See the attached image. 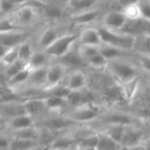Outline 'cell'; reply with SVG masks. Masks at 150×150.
<instances>
[{
  "label": "cell",
  "instance_id": "cell-1",
  "mask_svg": "<svg viewBox=\"0 0 150 150\" xmlns=\"http://www.w3.org/2000/svg\"><path fill=\"white\" fill-rule=\"evenodd\" d=\"M98 32L99 33L102 44L112 46L122 51H127L135 47L137 37L121 33H115L114 31L109 30L105 26L98 28Z\"/></svg>",
  "mask_w": 150,
  "mask_h": 150
},
{
  "label": "cell",
  "instance_id": "cell-2",
  "mask_svg": "<svg viewBox=\"0 0 150 150\" xmlns=\"http://www.w3.org/2000/svg\"><path fill=\"white\" fill-rule=\"evenodd\" d=\"M78 37L79 33H62L44 52L54 62L58 61L73 48L76 42L78 41Z\"/></svg>",
  "mask_w": 150,
  "mask_h": 150
},
{
  "label": "cell",
  "instance_id": "cell-3",
  "mask_svg": "<svg viewBox=\"0 0 150 150\" xmlns=\"http://www.w3.org/2000/svg\"><path fill=\"white\" fill-rule=\"evenodd\" d=\"M128 104L137 117L142 120H150V85L139 86L135 95Z\"/></svg>",
  "mask_w": 150,
  "mask_h": 150
},
{
  "label": "cell",
  "instance_id": "cell-4",
  "mask_svg": "<svg viewBox=\"0 0 150 150\" xmlns=\"http://www.w3.org/2000/svg\"><path fill=\"white\" fill-rule=\"evenodd\" d=\"M9 17L18 26L27 29V27L38 23L39 18L41 17V12L27 4L25 1H22L20 6Z\"/></svg>",
  "mask_w": 150,
  "mask_h": 150
},
{
  "label": "cell",
  "instance_id": "cell-5",
  "mask_svg": "<svg viewBox=\"0 0 150 150\" xmlns=\"http://www.w3.org/2000/svg\"><path fill=\"white\" fill-rule=\"evenodd\" d=\"M106 66L108 67L112 76L120 84H124L138 77L136 69L128 62L115 59L112 61H109Z\"/></svg>",
  "mask_w": 150,
  "mask_h": 150
},
{
  "label": "cell",
  "instance_id": "cell-6",
  "mask_svg": "<svg viewBox=\"0 0 150 150\" xmlns=\"http://www.w3.org/2000/svg\"><path fill=\"white\" fill-rule=\"evenodd\" d=\"M76 125H77V123L72 120L67 115L54 114V115L43 118L40 125H38L37 127L40 128L52 131V132L60 133Z\"/></svg>",
  "mask_w": 150,
  "mask_h": 150
},
{
  "label": "cell",
  "instance_id": "cell-7",
  "mask_svg": "<svg viewBox=\"0 0 150 150\" xmlns=\"http://www.w3.org/2000/svg\"><path fill=\"white\" fill-rule=\"evenodd\" d=\"M119 33L136 36H150V20L143 18L135 19H127L124 25L119 30Z\"/></svg>",
  "mask_w": 150,
  "mask_h": 150
},
{
  "label": "cell",
  "instance_id": "cell-8",
  "mask_svg": "<svg viewBox=\"0 0 150 150\" xmlns=\"http://www.w3.org/2000/svg\"><path fill=\"white\" fill-rule=\"evenodd\" d=\"M33 34V32L30 29H24V30L1 33L0 34V45L7 48L18 47L23 42L30 40Z\"/></svg>",
  "mask_w": 150,
  "mask_h": 150
},
{
  "label": "cell",
  "instance_id": "cell-9",
  "mask_svg": "<svg viewBox=\"0 0 150 150\" xmlns=\"http://www.w3.org/2000/svg\"><path fill=\"white\" fill-rule=\"evenodd\" d=\"M22 105L25 113L31 116L34 120L41 117L42 114L47 111L44 96H32L26 97L22 101Z\"/></svg>",
  "mask_w": 150,
  "mask_h": 150
},
{
  "label": "cell",
  "instance_id": "cell-10",
  "mask_svg": "<svg viewBox=\"0 0 150 150\" xmlns=\"http://www.w3.org/2000/svg\"><path fill=\"white\" fill-rule=\"evenodd\" d=\"M66 69L63 65L57 62H51L47 69V84L45 90L62 84L66 78Z\"/></svg>",
  "mask_w": 150,
  "mask_h": 150
},
{
  "label": "cell",
  "instance_id": "cell-11",
  "mask_svg": "<svg viewBox=\"0 0 150 150\" xmlns=\"http://www.w3.org/2000/svg\"><path fill=\"white\" fill-rule=\"evenodd\" d=\"M98 107L91 104L75 108V110L67 116L78 124L79 122H87L94 120L98 115Z\"/></svg>",
  "mask_w": 150,
  "mask_h": 150
},
{
  "label": "cell",
  "instance_id": "cell-12",
  "mask_svg": "<svg viewBox=\"0 0 150 150\" xmlns=\"http://www.w3.org/2000/svg\"><path fill=\"white\" fill-rule=\"evenodd\" d=\"M102 98L109 105H122L128 103L121 84L117 83L101 93Z\"/></svg>",
  "mask_w": 150,
  "mask_h": 150
},
{
  "label": "cell",
  "instance_id": "cell-13",
  "mask_svg": "<svg viewBox=\"0 0 150 150\" xmlns=\"http://www.w3.org/2000/svg\"><path fill=\"white\" fill-rule=\"evenodd\" d=\"M62 33H60L58 27L47 26L39 35L37 40V50L45 51L49 46H51Z\"/></svg>",
  "mask_w": 150,
  "mask_h": 150
},
{
  "label": "cell",
  "instance_id": "cell-14",
  "mask_svg": "<svg viewBox=\"0 0 150 150\" xmlns=\"http://www.w3.org/2000/svg\"><path fill=\"white\" fill-rule=\"evenodd\" d=\"M65 11V3L46 2V4L41 11V17L49 21H57L63 18Z\"/></svg>",
  "mask_w": 150,
  "mask_h": 150
},
{
  "label": "cell",
  "instance_id": "cell-15",
  "mask_svg": "<svg viewBox=\"0 0 150 150\" xmlns=\"http://www.w3.org/2000/svg\"><path fill=\"white\" fill-rule=\"evenodd\" d=\"M87 76L80 69L74 70L65 78L63 84L70 91H79L87 87Z\"/></svg>",
  "mask_w": 150,
  "mask_h": 150
},
{
  "label": "cell",
  "instance_id": "cell-16",
  "mask_svg": "<svg viewBox=\"0 0 150 150\" xmlns=\"http://www.w3.org/2000/svg\"><path fill=\"white\" fill-rule=\"evenodd\" d=\"M143 136L144 134L142 131L133 128L129 126H126L120 144L123 149H129L139 145Z\"/></svg>",
  "mask_w": 150,
  "mask_h": 150
},
{
  "label": "cell",
  "instance_id": "cell-17",
  "mask_svg": "<svg viewBox=\"0 0 150 150\" xmlns=\"http://www.w3.org/2000/svg\"><path fill=\"white\" fill-rule=\"evenodd\" d=\"M55 62L61 63L66 69L73 68V69H76V70L88 66L87 62L81 57L78 50L77 49L74 50L73 48L67 54H65L63 57H62L61 59H59L58 61H55Z\"/></svg>",
  "mask_w": 150,
  "mask_h": 150
},
{
  "label": "cell",
  "instance_id": "cell-18",
  "mask_svg": "<svg viewBox=\"0 0 150 150\" xmlns=\"http://www.w3.org/2000/svg\"><path fill=\"white\" fill-rule=\"evenodd\" d=\"M127 18L122 11H109L103 19L104 26L112 31H119L126 23Z\"/></svg>",
  "mask_w": 150,
  "mask_h": 150
},
{
  "label": "cell",
  "instance_id": "cell-19",
  "mask_svg": "<svg viewBox=\"0 0 150 150\" xmlns=\"http://www.w3.org/2000/svg\"><path fill=\"white\" fill-rule=\"evenodd\" d=\"M78 41L80 46L99 47L102 44L99 33L96 28H86L79 33Z\"/></svg>",
  "mask_w": 150,
  "mask_h": 150
},
{
  "label": "cell",
  "instance_id": "cell-20",
  "mask_svg": "<svg viewBox=\"0 0 150 150\" xmlns=\"http://www.w3.org/2000/svg\"><path fill=\"white\" fill-rule=\"evenodd\" d=\"M9 128L11 129V132L13 131H18L33 127L37 126L36 120L32 118L31 116L24 113L18 115L11 120H9Z\"/></svg>",
  "mask_w": 150,
  "mask_h": 150
},
{
  "label": "cell",
  "instance_id": "cell-21",
  "mask_svg": "<svg viewBox=\"0 0 150 150\" xmlns=\"http://www.w3.org/2000/svg\"><path fill=\"white\" fill-rule=\"evenodd\" d=\"M47 68L31 70L27 85L33 89H46L47 84Z\"/></svg>",
  "mask_w": 150,
  "mask_h": 150
},
{
  "label": "cell",
  "instance_id": "cell-22",
  "mask_svg": "<svg viewBox=\"0 0 150 150\" xmlns=\"http://www.w3.org/2000/svg\"><path fill=\"white\" fill-rule=\"evenodd\" d=\"M52 62V59L44 52L40 50H35L29 62H27V68L30 70L39 69L48 67Z\"/></svg>",
  "mask_w": 150,
  "mask_h": 150
},
{
  "label": "cell",
  "instance_id": "cell-23",
  "mask_svg": "<svg viewBox=\"0 0 150 150\" xmlns=\"http://www.w3.org/2000/svg\"><path fill=\"white\" fill-rule=\"evenodd\" d=\"M99 16V11L98 9H91L83 12L72 14L70 17L71 21L76 25H87L95 21Z\"/></svg>",
  "mask_w": 150,
  "mask_h": 150
},
{
  "label": "cell",
  "instance_id": "cell-24",
  "mask_svg": "<svg viewBox=\"0 0 150 150\" xmlns=\"http://www.w3.org/2000/svg\"><path fill=\"white\" fill-rule=\"evenodd\" d=\"M76 145H77V139H75L68 135L59 134L58 137L50 145L49 149L59 150H71L76 148Z\"/></svg>",
  "mask_w": 150,
  "mask_h": 150
},
{
  "label": "cell",
  "instance_id": "cell-25",
  "mask_svg": "<svg viewBox=\"0 0 150 150\" xmlns=\"http://www.w3.org/2000/svg\"><path fill=\"white\" fill-rule=\"evenodd\" d=\"M10 138L14 139H21V140H31V141H38L40 138V128L36 127L18 130V131H13L11 132Z\"/></svg>",
  "mask_w": 150,
  "mask_h": 150
},
{
  "label": "cell",
  "instance_id": "cell-26",
  "mask_svg": "<svg viewBox=\"0 0 150 150\" xmlns=\"http://www.w3.org/2000/svg\"><path fill=\"white\" fill-rule=\"evenodd\" d=\"M94 4H96V2L91 0H70L65 3V7L66 10H71L72 14H76L91 10Z\"/></svg>",
  "mask_w": 150,
  "mask_h": 150
},
{
  "label": "cell",
  "instance_id": "cell-27",
  "mask_svg": "<svg viewBox=\"0 0 150 150\" xmlns=\"http://www.w3.org/2000/svg\"><path fill=\"white\" fill-rule=\"evenodd\" d=\"M31 70L26 67L7 80V85L17 91V88L27 83Z\"/></svg>",
  "mask_w": 150,
  "mask_h": 150
},
{
  "label": "cell",
  "instance_id": "cell-28",
  "mask_svg": "<svg viewBox=\"0 0 150 150\" xmlns=\"http://www.w3.org/2000/svg\"><path fill=\"white\" fill-rule=\"evenodd\" d=\"M40 145V143L38 141L10 138V145L8 150H30Z\"/></svg>",
  "mask_w": 150,
  "mask_h": 150
},
{
  "label": "cell",
  "instance_id": "cell-29",
  "mask_svg": "<svg viewBox=\"0 0 150 150\" xmlns=\"http://www.w3.org/2000/svg\"><path fill=\"white\" fill-rule=\"evenodd\" d=\"M120 144L112 140L106 134H98L97 150H123Z\"/></svg>",
  "mask_w": 150,
  "mask_h": 150
},
{
  "label": "cell",
  "instance_id": "cell-30",
  "mask_svg": "<svg viewBox=\"0 0 150 150\" xmlns=\"http://www.w3.org/2000/svg\"><path fill=\"white\" fill-rule=\"evenodd\" d=\"M35 52L34 47L30 40L25 41L20 44L18 47V59L27 65L30 58Z\"/></svg>",
  "mask_w": 150,
  "mask_h": 150
},
{
  "label": "cell",
  "instance_id": "cell-31",
  "mask_svg": "<svg viewBox=\"0 0 150 150\" xmlns=\"http://www.w3.org/2000/svg\"><path fill=\"white\" fill-rule=\"evenodd\" d=\"M44 101L47 111L51 112H59L62 109H63L67 105L65 99L53 96H44Z\"/></svg>",
  "mask_w": 150,
  "mask_h": 150
},
{
  "label": "cell",
  "instance_id": "cell-32",
  "mask_svg": "<svg viewBox=\"0 0 150 150\" xmlns=\"http://www.w3.org/2000/svg\"><path fill=\"white\" fill-rule=\"evenodd\" d=\"M98 51L108 62L115 60L117 57L120 56L125 52V51H122L119 48H116L112 46L106 45V44H101L98 47Z\"/></svg>",
  "mask_w": 150,
  "mask_h": 150
},
{
  "label": "cell",
  "instance_id": "cell-33",
  "mask_svg": "<svg viewBox=\"0 0 150 150\" xmlns=\"http://www.w3.org/2000/svg\"><path fill=\"white\" fill-rule=\"evenodd\" d=\"M22 4V1H0V15L1 17L11 16Z\"/></svg>",
  "mask_w": 150,
  "mask_h": 150
},
{
  "label": "cell",
  "instance_id": "cell-34",
  "mask_svg": "<svg viewBox=\"0 0 150 150\" xmlns=\"http://www.w3.org/2000/svg\"><path fill=\"white\" fill-rule=\"evenodd\" d=\"M139 78L136 77L134 80H131L130 82H127L124 84H121L122 89H123V92L125 94L126 98L127 99L128 103L129 101L133 98V97L135 95L138 88H139Z\"/></svg>",
  "mask_w": 150,
  "mask_h": 150
},
{
  "label": "cell",
  "instance_id": "cell-35",
  "mask_svg": "<svg viewBox=\"0 0 150 150\" xmlns=\"http://www.w3.org/2000/svg\"><path fill=\"white\" fill-rule=\"evenodd\" d=\"M18 30H24V28L18 26L9 16L0 17V34Z\"/></svg>",
  "mask_w": 150,
  "mask_h": 150
},
{
  "label": "cell",
  "instance_id": "cell-36",
  "mask_svg": "<svg viewBox=\"0 0 150 150\" xmlns=\"http://www.w3.org/2000/svg\"><path fill=\"white\" fill-rule=\"evenodd\" d=\"M127 19H135L141 18V13L137 2H130L122 10Z\"/></svg>",
  "mask_w": 150,
  "mask_h": 150
},
{
  "label": "cell",
  "instance_id": "cell-37",
  "mask_svg": "<svg viewBox=\"0 0 150 150\" xmlns=\"http://www.w3.org/2000/svg\"><path fill=\"white\" fill-rule=\"evenodd\" d=\"M98 144V134L89 135L81 139H77V148L97 149Z\"/></svg>",
  "mask_w": 150,
  "mask_h": 150
},
{
  "label": "cell",
  "instance_id": "cell-38",
  "mask_svg": "<svg viewBox=\"0 0 150 150\" xmlns=\"http://www.w3.org/2000/svg\"><path fill=\"white\" fill-rule=\"evenodd\" d=\"M26 67H27V65L25 62H21L19 60H17L13 63L6 66L4 74H5V76H6L7 80L9 78H11L12 76H14L15 74H17L18 72H19L22 69H24L25 68H26Z\"/></svg>",
  "mask_w": 150,
  "mask_h": 150
},
{
  "label": "cell",
  "instance_id": "cell-39",
  "mask_svg": "<svg viewBox=\"0 0 150 150\" xmlns=\"http://www.w3.org/2000/svg\"><path fill=\"white\" fill-rule=\"evenodd\" d=\"M125 127L126 126H121V125H112V127H109V129L107 130V132L105 134L112 140H113L114 142H116L117 143L120 144L122 135H123Z\"/></svg>",
  "mask_w": 150,
  "mask_h": 150
},
{
  "label": "cell",
  "instance_id": "cell-40",
  "mask_svg": "<svg viewBox=\"0 0 150 150\" xmlns=\"http://www.w3.org/2000/svg\"><path fill=\"white\" fill-rule=\"evenodd\" d=\"M81 57L87 62V61L98 52V47L92 46H80L77 48Z\"/></svg>",
  "mask_w": 150,
  "mask_h": 150
},
{
  "label": "cell",
  "instance_id": "cell-41",
  "mask_svg": "<svg viewBox=\"0 0 150 150\" xmlns=\"http://www.w3.org/2000/svg\"><path fill=\"white\" fill-rule=\"evenodd\" d=\"M107 63L108 61L99 53V51L87 61L88 66H92L95 68H103L106 66Z\"/></svg>",
  "mask_w": 150,
  "mask_h": 150
},
{
  "label": "cell",
  "instance_id": "cell-42",
  "mask_svg": "<svg viewBox=\"0 0 150 150\" xmlns=\"http://www.w3.org/2000/svg\"><path fill=\"white\" fill-rule=\"evenodd\" d=\"M18 47H15L12 48H9L8 51L5 53L4 56L3 57V59L0 61L2 62L5 66H8L11 63H13L14 62H16L18 59Z\"/></svg>",
  "mask_w": 150,
  "mask_h": 150
},
{
  "label": "cell",
  "instance_id": "cell-43",
  "mask_svg": "<svg viewBox=\"0 0 150 150\" xmlns=\"http://www.w3.org/2000/svg\"><path fill=\"white\" fill-rule=\"evenodd\" d=\"M67 105H69L75 108L81 106V92L79 91H69L65 98Z\"/></svg>",
  "mask_w": 150,
  "mask_h": 150
},
{
  "label": "cell",
  "instance_id": "cell-44",
  "mask_svg": "<svg viewBox=\"0 0 150 150\" xmlns=\"http://www.w3.org/2000/svg\"><path fill=\"white\" fill-rule=\"evenodd\" d=\"M137 4L139 6L141 17L150 20V1H137Z\"/></svg>",
  "mask_w": 150,
  "mask_h": 150
},
{
  "label": "cell",
  "instance_id": "cell-45",
  "mask_svg": "<svg viewBox=\"0 0 150 150\" xmlns=\"http://www.w3.org/2000/svg\"><path fill=\"white\" fill-rule=\"evenodd\" d=\"M137 44L142 52L150 54V36H142L139 40L136 38L135 45Z\"/></svg>",
  "mask_w": 150,
  "mask_h": 150
},
{
  "label": "cell",
  "instance_id": "cell-46",
  "mask_svg": "<svg viewBox=\"0 0 150 150\" xmlns=\"http://www.w3.org/2000/svg\"><path fill=\"white\" fill-rule=\"evenodd\" d=\"M140 63L142 64V68L148 71H150V56L147 55H141L139 58Z\"/></svg>",
  "mask_w": 150,
  "mask_h": 150
},
{
  "label": "cell",
  "instance_id": "cell-47",
  "mask_svg": "<svg viewBox=\"0 0 150 150\" xmlns=\"http://www.w3.org/2000/svg\"><path fill=\"white\" fill-rule=\"evenodd\" d=\"M10 145V137L0 134V150H8Z\"/></svg>",
  "mask_w": 150,
  "mask_h": 150
},
{
  "label": "cell",
  "instance_id": "cell-48",
  "mask_svg": "<svg viewBox=\"0 0 150 150\" xmlns=\"http://www.w3.org/2000/svg\"><path fill=\"white\" fill-rule=\"evenodd\" d=\"M8 49H9V48H7V47H4V46H2V45H0V61L3 59V57L4 56V54H5V53L8 51Z\"/></svg>",
  "mask_w": 150,
  "mask_h": 150
},
{
  "label": "cell",
  "instance_id": "cell-49",
  "mask_svg": "<svg viewBox=\"0 0 150 150\" xmlns=\"http://www.w3.org/2000/svg\"><path fill=\"white\" fill-rule=\"evenodd\" d=\"M123 150H146L144 149V147L142 145H137V146H134V147H132V148H129V149H124Z\"/></svg>",
  "mask_w": 150,
  "mask_h": 150
},
{
  "label": "cell",
  "instance_id": "cell-50",
  "mask_svg": "<svg viewBox=\"0 0 150 150\" xmlns=\"http://www.w3.org/2000/svg\"><path fill=\"white\" fill-rule=\"evenodd\" d=\"M48 149H49V147H46V146L40 145V146L36 147V148H33V149H32L30 150H48Z\"/></svg>",
  "mask_w": 150,
  "mask_h": 150
},
{
  "label": "cell",
  "instance_id": "cell-51",
  "mask_svg": "<svg viewBox=\"0 0 150 150\" xmlns=\"http://www.w3.org/2000/svg\"><path fill=\"white\" fill-rule=\"evenodd\" d=\"M142 146L144 147V149L146 150H150V140L147 141L146 142H144V144Z\"/></svg>",
  "mask_w": 150,
  "mask_h": 150
},
{
  "label": "cell",
  "instance_id": "cell-52",
  "mask_svg": "<svg viewBox=\"0 0 150 150\" xmlns=\"http://www.w3.org/2000/svg\"><path fill=\"white\" fill-rule=\"evenodd\" d=\"M76 150H97V149H88V148H77Z\"/></svg>",
  "mask_w": 150,
  "mask_h": 150
},
{
  "label": "cell",
  "instance_id": "cell-53",
  "mask_svg": "<svg viewBox=\"0 0 150 150\" xmlns=\"http://www.w3.org/2000/svg\"><path fill=\"white\" fill-rule=\"evenodd\" d=\"M48 150H59V149H48ZM72 150V149H71Z\"/></svg>",
  "mask_w": 150,
  "mask_h": 150
},
{
  "label": "cell",
  "instance_id": "cell-54",
  "mask_svg": "<svg viewBox=\"0 0 150 150\" xmlns=\"http://www.w3.org/2000/svg\"><path fill=\"white\" fill-rule=\"evenodd\" d=\"M72 150H76V148H75V149H73Z\"/></svg>",
  "mask_w": 150,
  "mask_h": 150
}]
</instances>
